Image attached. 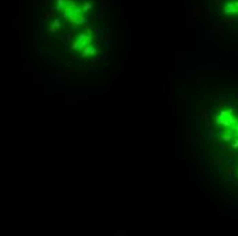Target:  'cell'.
Returning <instances> with one entry per match:
<instances>
[{"label": "cell", "instance_id": "6da1fadb", "mask_svg": "<svg viewBox=\"0 0 238 236\" xmlns=\"http://www.w3.org/2000/svg\"><path fill=\"white\" fill-rule=\"evenodd\" d=\"M94 53H96V49L93 48V47H86L85 49H84V58H86V56H94Z\"/></svg>", "mask_w": 238, "mask_h": 236}]
</instances>
